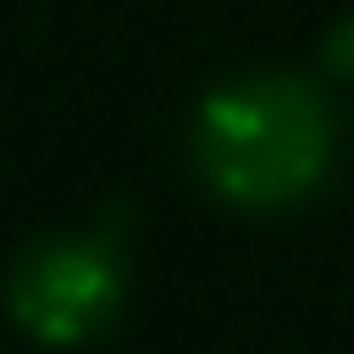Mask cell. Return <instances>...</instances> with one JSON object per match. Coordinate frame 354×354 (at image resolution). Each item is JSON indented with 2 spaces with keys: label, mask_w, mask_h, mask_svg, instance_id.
<instances>
[{
  "label": "cell",
  "mask_w": 354,
  "mask_h": 354,
  "mask_svg": "<svg viewBox=\"0 0 354 354\" xmlns=\"http://www.w3.org/2000/svg\"><path fill=\"white\" fill-rule=\"evenodd\" d=\"M194 160L205 183L243 210L293 205L321 183L332 160L326 105L304 77L288 72L238 77L199 105Z\"/></svg>",
  "instance_id": "cell-1"
},
{
  "label": "cell",
  "mask_w": 354,
  "mask_h": 354,
  "mask_svg": "<svg viewBox=\"0 0 354 354\" xmlns=\"http://www.w3.org/2000/svg\"><path fill=\"white\" fill-rule=\"evenodd\" d=\"M122 304V266L105 243L55 238L33 249L11 277V315L39 343H83L94 337Z\"/></svg>",
  "instance_id": "cell-2"
},
{
  "label": "cell",
  "mask_w": 354,
  "mask_h": 354,
  "mask_svg": "<svg viewBox=\"0 0 354 354\" xmlns=\"http://www.w3.org/2000/svg\"><path fill=\"white\" fill-rule=\"evenodd\" d=\"M321 55H326L332 72H343V77L354 72V17H343V22L326 33V50H321Z\"/></svg>",
  "instance_id": "cell-3"
}]
</instances>
